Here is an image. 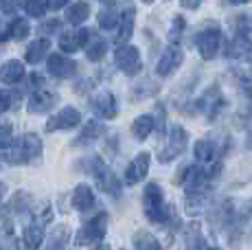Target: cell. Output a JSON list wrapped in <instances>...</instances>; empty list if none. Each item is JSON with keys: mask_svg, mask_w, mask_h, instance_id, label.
Segmentation results:
<instances>
[{"mask_svg": "<svg viewBox=\"0 0 252 250\" xmlns=\"http://www.w3.org/2000/svg\"><path fill=\"white\" fill-rule=\"evenodd\" d=\"M180 2H182V7H187V9H197L202 0H180Z\"/></svg>", "mask_w": 252, "mask_h": 250, "instance_id": "31", "label": "cell"}, {"mask_svg": "<svg viewBox=\"0 0 252 250\" xmlns=\"http://www.w3.org/2000/svg\"><path fill=\"white\" fill-rule=\"evenodd\" d=\"M114 62L125 75H136L140 70V53L134 46H119L114 53Z\"/></svg>", "mask_w": 252, "mask_h": 250, "instance_id": "4", "label": "cell"}, {"mask_svg": "<svg viewBox=\"0 0 252 250\" xmlns=\"http://www.w3.org/2000/svg\"><path fill=\"white\" fill-rule=\"evenodd\" d=\"M66 239H68V230H66V228H57L55 233H53L51 242L46 244V250H64Z\"/></svg>", "mask_w": 252, "mask_h": 250, "instance_id": "24", "label": "cell"}, {"mask_svg": "<svg viewBox=\"0 0 252 250\" xmlns=\"http://www.w3.org/2000/svg\"><path fill=\"white\" fill-rule=\"evenodd\" d=\"M66 2H68V0H48V7H51V9H60L62 4H66Z\"/></svg>", "mask_w": 252, "mask_h": 250, "instance_id": "32", "label": "cell"}, {"mask_svg": "<svg viewBox=\"0 0 252 250\" xmlns=\"http://www.w3.org/2000/svg\"><path fill=\"white\" fill-rule=\"evenodd\" d=\"M86 42H88V31H86V29H79V31L64 33V35H62V40H60V46L66 53H75V51L84 49Z\"/></svg>", "mask_w": 252, "mask_h": 250, "instance_id": "8", "label": "cell"}, {"mask_svg": "<svg viewBox=\"0 0 252 250\" xmlns=\"http://www.w3.org/2000/svg\"><path fill=\"white\" fill-rule=\"evenodd\" d=\"M152 129H154V119L149 117V114H143V117H138L136 121H134V125H132L134 136L140 138V141H143V138H147Z\"/></svg>", "mask_w": 252, "mask_h": 250, "instance_id": "19", "label": "cell"}, {"mask_svg": "<svg viewBox=\"0 0 252 250\" xmlns=\"http://www.w3.org/2000/svg\"><path fill=\"white\" fill-rule=\"evenodd\" d=\"M134 246H136V250H162L158 239L154 237V235L145 233V230L134 235Z\"/></svg>", "mask_w": 252, "mask_h": 250, "instance_id": "20", "label": "cell"}, {"mask_svg": "<svg viewBox=\"0 0 252 250\" xmlns=\"http://www.w3.org/2000/svg\"><path fill=\"white\" fill-rule=\"evenodd\" d=\"M143 206H145V213H147V218L152 219V222H156V224H164V222H169V218H171L169 209L164 206L162 189L156 185V182L147 185V189H145V193H143Z\"/></svg>", "mask_w": 252, "mask_h": 250, "instance_id": "1", "label": "cell"}, {"mask_svg": "<svg viewBox=\"0 0 252 250\" xmlns=\"http://www.w3.org/2000/svg\"><path fill=\"white\" fill-rule=\"evenodd\" d=\"M55 94L48 93V90H40V93L35 94V97L31 99V103H29V110H33V112H44L48 110L53 103H55Z\"/></svg>", "mask_w": 252, "mask_h": 250, "instance_id": "17", "label": "cell"}, {"mask_svg": "<svg viewBox=\"0 0 252 250\" xmlns=\"http://www.w3.org/2000/svg\"><path fill=\"white\" fill-rule=\"evenodd\" d=\"M88 13H90L88 4H86V2H77V4H72V7L68 9L66 20H68L70 25H79V22H84L86 18H88Z\"/></svg>", "mask_w": 252, "mask_h": 250, "instance_id": "22", "label": "cell"}, {"mask_svg": "<svg viewBox=\"0 0 252 250\" xmlns=\"http://www.w3.org/2000/svg\"><path fill=\"white\" fill-rule=\"evenodd\" d=\"M105 222H108V215L105 213H99L94 219H90L88 224L84 226V228L79 230V235H77V244H96V242H101L103 239V235H105Z\"/></svg>", "mask_w": 252, "mask_h": 250, "instance_id": "3", "label": "cell"}, {"mask_svg": "<svg viewBox=\"0 0 252 250\" xmlns=\"http://www.w3.org/2000/svg\"><path fill=\"white\" fill-rule=\"evenodd\" d=\"M72 204L77 206L79 211H88L94 206V193H92L90 187L81 185L75 189V195H72Z\"/></svg>", "mask_w": 252, "mask_h": 250, "instance_id": "14", "label": "cell"}, {"mask_svg": "<svg viewBox=\"0 0 252 250\" xmlns=\"http://www.w3.org/2000/svg\"><path fill=\"white\" fill-rule=\"evenodd\" d=\"M27 33H29L27 20H16V22H13V27H11V35L13 37H24Z\"/></svg>", "mask_w": 252, "mask_h": 250, "instance_id": "27", "label": "cell"}, {"mask_svg": "<svg viewBox=\"0 0 252 250\" xmlns=\"http://www.w3.org/2000/svg\"><path fill=\"white\" fill-rule=\"evenodd\" d=\"M200 105L204 108V112L208 114V117H215L217 112H220L221 108H224V97L220 94V88L217 86H211V88L206 90V94L200 99Z\"/></svg>", "mask_w": 252, "mask_h": 250, "instance_id": "9", "label": "cell"}, {"mask_svg": "<svg viewBox=\"0 0 252 250\" xmlns=\"http://www.w3.org/2000/svg\"><path fill=\"white\" fill-rule=\"evenodd\" d=\"M252 49V44H250V40H248V35H244V33H239V35L235 37V40L228 44V51H226V55L228 57H244V55H248Z\"/></svg>", "mask_w": 252, "mask_h": 250, "instance_id": "16", "label": "cell"}, {"mask_svg": "<svg viewBox=\"0 0 252 250\" xmlns=\"http://www.w3.org/2000/svg\"><path fill=\"white\" fill-rule=\"evenodd\" d=\"M42 239H44V235H42V228L40 226H29L27 233H24V248L27 250H37L42 244Z\"/></svg>", "mask_w": 252, "mask_h": 250, "instance_id": "21", "label": "cell"}, {"mask_svg": "<svg viewBox=\"0 0 252 250\" xmlns=\"http://www.w3.org/2000/svg\"><path fill=\"white\" fill-rule=\"evenodd\" d=\"M24 75V68L20 62H7V64L0 68V79L2 81H9V84H13V81L22 79Z\"/></svg>", "mask_w": 252, "mask_h": 250, "instance_id": "18", "label": "cell"}, {"mask_svg": "<svg viewBox=\"0 0 252 250\" xmlns=\"http://www.w3.org/2000/svg\"><path fill=\"white\" fill-rule=\"evenodd\" d=\"M248 147H252V129H250V134H248Z\"/></svg>", "mask_w": 252, "mask_h": 250, "instance_id": "34", "label": "cell"}, {"mask_svg": "<svg viewBox=\"0 0 252 250\" xmlns=\"http://www.w3.org/2000/svg\"><path fill=\"white\" fill-rule=\"evenodd\" d=\"M119 13L112 11V9H105V11H101V16H99V25L103 27V29H114V27H119Z\"/></svg>", "mask_w": 252, "mask_h": 250, "instance_id": "25", "label": "cell"}, {"mask_svg": "<svg viewBox=\"0 0 252 250\" xmlns=\"http://www.w3.org/2000/svg\"><path fill=\"white\" fill-rule=\"evenodd\" d=\"M9 108V93H4V90H0V112L2 110Z\"/></svg>", "mask_w": 252, "mask_h": 250, "instance_id": "30", "label": "cell"}, {"mask_svg": "<svg viewBox=\"0 0 252 250\" xmlns=\"http://www.w3.org/2000/svg\"><path fill=\"white\" fill-rule=\"evenodd\" d=\"M48 70L57 77H70V75H75L77 66H75V62L66 60V57H62L60 53H57V55L48 57Z\"/></svg>", "mask_w": 252, "mask_h": 250, "instance_id": "12", "label": "cell"}, {"mask_svg": "<svg viewBox=\"0 0 252 250\" xmlns=\"http://www.w3.org/2000/svg\"><path fill=\"white\" fill-rule=\"evenodd\" d=\"M4 193V191H2V185H0V195H2Z\"/></svg>", "mask_w": 252, "mask_h": 250, "instance_id": "36", "label": "cell"}, {"mask_svg": "<svg viewBox=\"0 0 252 250\" xmlns=\"http://www.w3.org/2000/svg\"><path fill=\"white\" fill-rule=\"evenodd\" d=\"M94 250H110V248H108V246H96Z\"/></svg>", "mask_w": 252, "mask_h": 250, "instance_id": "35", "label": "cell"}, {"mask_svg": "<svg viewBox=\"0 0 252 250\" xmlns=\"http://www.w3.org/2000/svg\"><path fill=\"white\" fill-rule=\"evenodd\" d=\"M187 143H189L187 132H184L180 125H176V127L171 129V136H169L167 147H164L162 154H160V160H162V162H167V160H171V158L180 156V154L187 150Z\"/></svg>", "mask_w": 252, "mask_h": 250, "instance_id": "5", "label": "cell"}, {"mask_svg": "<svg viewBox=\"0 0 252 250\" xmlns=\"http://www.w3.org/2000/svg\"><path fill=\"white\" fill-rule=\"evenodd\" d=\"M11 143V127L9 125H0V147H7Z\"/></svg>", "mask_w": 252, "mask_h": 250, "instance_id": "28", "label": "cell"}, {"mask_svg": "<svg viewBox=\"0 0 252 250\" xmlns=\"http://www.w3.org/2000/svg\"><path fill=\"white\" fill-rule=\"evenodd\" d=\"M132 31H134V9H127V11L121 16L119 20V33H116V42L123 44L132 37Z\"/></svg>", "mask_w": 252, "mask_h": 250, "instance_id": "15", "label": "cell"}, {"mask_svg": "<svg viewBox=\"0 0 252 250\" xmlns=\"http://www.w3.org/2000/svg\"><path fill=\"white\" fill-rule=\"evenodd\" d=\"M103 55H105V44L101 40H92V44L88 46V57L92 62H96V60H101Z\"/></svg>", "mask_w": 252, "mask_h": 250, "instance_id": "26", "label": "cell"}, {"mask_svg": "<svg viewBox=\"0 0 252 250\" xmlns=\"http://www.w3.org/2000/svg\"><path fill=\"white\" fill-rule=\"evenodd\" d=\"M182 31H184V20H182V18H176V25L171 27V33H169V37H171V40H178V37L182 35Z\"/></svg>", "mask_w": 252, "mask_h": 250, "instance_id": "29", "label": "cell"}, {"mask_svg": "<svg viewBox=\"0 0 252 250\" xmlns=\"http://www.w3.org/2000/svg\"><path fill=\"white\" fill-rule=\"evenodd\" d=\"M48 49V42L46 40H37L31 44V49L27 51V62H40L44 57V53Z\"/></svg>", "mask_w": 252, "mask_h": 250, "instance_id": "23", "label": "cell"}, {"mask_svg": "<svg viewBox=\"0 0 252 250\" xmlns=\"http://www.w3.org/2000/svg\"><path fill=\"white\" fill-rule=\"evenodd\" d=\"M195 44H197L200 55L204 57V60H213V57L220 53V44H221L220 27H211V29H206V31L197 33Z\"/></svg>", "mask_w": 252, "mask_h": 250, "instance_id": "2", "label": "cell"}, {"mask_svg": "<svg viewBox=\"0 0 252 250\" xmlns=\"http://www.w3.org/2000/svg\"><path fill=\"white\" fill-rule=\"evenodd\" d=\"M79 112H77L75 108H64L60 114H57L55 119H51L46 125V129H57V127H62V129H66V127H75L77 123H79Z\"/></svg>", "mask_w": 252, "mask_h": 250, "instance_id": "11", "label": "cell"}, {"mask_svg": "<svg viewBox=\"0 0 252 250\" xmlns=\"http://www.w3.org/2000/svg\"><path fill=\"white\" fill-rule=\"evenodd\" d=\"M232 4H246V2H250V0H230Z\"/></svg>", "mask_w": 252, "mask_h": 250, "instance_id": "33", "label": "cell"}, {"mask_svg": "<svg viewBox=\"0 0 252 250\" xmlns=\"http://www.w3.org/2000/svg\"><path fill=\"white\" fill-rule=\"evenodd\" d=\"M149 154L147 152H143V154H138L136 158H134L132 162H129V167H127V171H125V182L127 185H138L140 180H143L145 176H147V171H149Z\"/></svg>", "mask_w": 252, "mask_h": 250, "instance_id": "7", "label": "cell"}, {"mask_svg": "<svg viewBox=\"0 0 252 250\" xmlns=\"http://www.w3.org/2000/svg\"><path fill=\"white\" fill-rule=\"evenodd\" d=\"M96 182H99L101 187H103L108 193H119V180L114 178V174L108 169V167H103L101 165V160H96Z\"/></svg>", "mask_w": 252, "mask_h": 250, "instance_id": "13", "label": "cell"}, {"mask_svg": "<svg viewBox=\"0 0 252 250\" xmlns=\"http://www.w3.org/2000/svg\"><path fill=\"white\" fill-rule=\"evenodd\" d=\"M92 108H94V112L99 114V117L103 119H114L116 114V101L110 93H99L92 101Z\"/></svg>", "mask_w": 252, "mask_h": 250, "instance_id": "10", "label": "cell"}, {"mask_svg": "<svg viewBox=\"0 0 252 250\" xmlns=\"http://www.w3.org/2000/svg\"><path fill=\"white\" fill-rule=\"evenodd\" d=\"M182 60H184V53H182V49H180L178 44H171L167 51H164V55L160 57V62H158L156 73L160 75V77L171 75L173 70H176L178 66L182 64Z\"/></svg>", "mask_w": 252, "mask_h": 250, "instance_id": "6", "label": "cell"}, {"mask_svg": "<svg viewBox=\"0 0 252 250\" xmlns=\"http://www.w3.org/2000/svg\"><path fill=\"white\" fill-rule=\"evenodd\" d=\"M206 250H220V248H208V246H206Z\"/></svg>", "mask_w": 252, "mask_h": 250, "instance_id": "37", "label": "cell"}]
</instances>
